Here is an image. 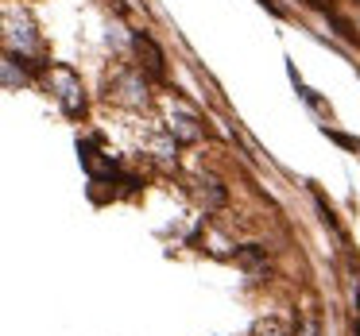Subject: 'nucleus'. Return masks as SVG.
Returning a JSON list of instances; mask_svg holds the SVG:
<instances>
[{
    "label": "nucleus",
    "mask_w": 360,
    "mask_h": 336,
    "mask_svg": "<svg viewBox=\"0 0 360 336\" xmlns=\"http://www.w3.org/2000/svg\"><path fill=\"white\" fill-rule=\"evenodd\" d=\"M55 78L63 81V93H58V101H63V109L70 112V116H82V109H86V97H78V93H82L78 78H74L70 70H55Z\"/></svg>",
    "instance_id": "1"
},
{
    "label": "nucleus",
    "mask_w": 360,
    "mask_h": 336,
    "mask_svg": "<svg viewBox=\"0 0 360 336\" xmlns=\"http://www.w3.org/2000/svg\"><path fill=\"white\" fill-rule=\"evenodd\" d=\"M82 151V166H86L94 178H101V174H112V159H101V151L94 147V143H78Z\"/></svg>",
    "instance_id": "2"
},
{
    "label": "nucleus",
    "mask_w": 360,
    "mask_h": 336,
    "mask_svg": "<svg viewBox=\"0 0 360 336\" xmlns=\"http://www.w3.org/2000/svg\"><path fill=\"white\" fill-rule=\"evenodd\" d=\"M136 47H140V55H148L151 74H163V51H159L155 43L148 39V35H136Z\"/></svg>",
    "instance_id": "3"
},
{
    "label": "nucleus",
    "mask_w": 360,
    "mask_h": 336,
    "mask_svg": "<svg viewBox=\"0 0 360 336\" xmlns=\"http://www.w3.org/2000/svg\"><path fill=\"white\" fill-rule=\"evenodd\" d=\"M295 336H321V332H318V321H314V317H310V313H306V321H302V328H298V332H295Z\"/></svg>",
    "instance_id": "4"
},
{
    "label": "nucleus",
    "mask_w": 360,
    "mask_h": 336,
    "mask_svg": "<svg viewBox=\"0 0 360 336\" xmlns=\"http://www.w3.org/2000/svg\"><path fill=\"white\" fill-rule=\"evenodd\" d=\"M310 4H314V8H326V12L333 8V0H310Z\"/></svg>",
    "instance_id": "5"
},
{
    "label": "nucleus",
    "mask_w": 360,
    "mask_h": 336,
    "mask_svg": "<svg viewBox=\"0 0 360 336\" xmlns=\"http://www.w3.org/2000/svg\"><path fill=\"white\" fill-rule=\"evenodd\" d=\"M259 4H264L267 12H275V16H279V4H275V0H259Z\"/></svg>",
    "instance_id": "6"
}]
</instances>
